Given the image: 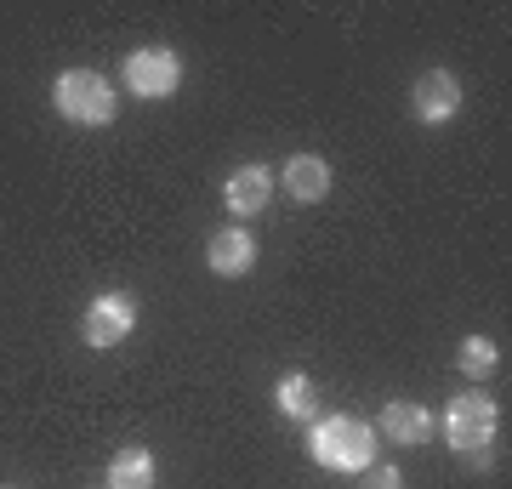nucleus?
<instances>
[{
	"instance_id": "1",
	"label": "nucleus",
	"mask_w": 512,
	"mask_h": 489,
	"mask_svg": "<svg viewBox=\"0 0 512 489\" xmlns=\"http://www.w3.org/2000/svg\"><path fill=\"white\" fill-rule=\"evenodd\" d=\"M308 455L325 472H370L376 467V427L359 416H319L308 433Z\"/></svg>"
},
{
	"instance_id": "2",
	"label": "nucleus",
	"mask_w": 512,
	"mask_h": 489,
	"mask_svg": "<svg viewBox=\"0 0 512 489\" xmlns=\"http://www.w3.org/2000/svg\"><path fill=\"white\" fill-rule=\"evenodd\" d=\"M52 109L69 120V126H109L114 114H120V91H114V80H103L97 69H63L52 86Z\"/></svg>"
},
{
	"instance_id": "3",
	"label": "nucleus",
	"mask_w": 512,
	"mask_h": 489,
	"mask_svg": "<svg viewBox=\"0 0 512 489\" xmlns=\"http://www.w3.org/2000/svg\"><path fill=\"white\" fill-rule=\"evenodd\" d=\"M131 330H137V302H131L126 290H103V296H92L86 313H80V342L92 347V353L120 347Z\"/></svg>"
},
{
	"instance_id": "4",
	"label": "nucleus",
	"mask_w": 512,
	"mask_h": 489,
	"mask_svg": "<svg viewBox=\"0 0 512 489\" xmlns=\"http://www.w3.org/2000/svg\"><path fill=\"white\" fill-rule=\"evenodd\" d=\"M120 80H126L137 97L160 103V97H171V91L183 86V57L171 52V46H137V52H126V63H120Z\"/></svg>"
},
{
	"instance_id": "5",
	"label": "nucleus",
	"mask_w": 512,
	"mask_h": 489,
	"mask_svg": "<svg viewBox=\"0 0 512 489\" xmlns=\"http://www.w3.org/2000/svg\"><path fill=\"white\" fill-rule=\"evenodd\" d=\"M495 427H501V410H495L484 393H461V399H450V410H444V438L467 455L484 450L495 438Z\"/></svg>"
},
{
	"instance_id": "6",
	"label": "nucleus",
	"mask_w": 512,
	"mask_h": 489,
	"mask_svg": "<svg viewBox=\"0 0 512 489\" xmlns=\"http://www.w3.org/2000/svg\"><path fill=\"white\" fill-rule=\"evenodd\" d=\"M410 114H416L421 126H444V120H456L461 114V80L450 69H427L410 91Z\"/></svg>"
},
{
	"instance_id": "7",
	"label": "nucleus",
	"mask_w": 512,
	"mask_h": 489,
	"mask_svg": "<svg viewBox=\"0 0 512 489\" xmlns=\"http://www.w3.org/2000/svg\"><path fill=\"white\" fill-rule=\"evenodd\" d=\"M222 205H228V217H262L274 205V171L268 165H239V171H228Z\"/></svg>"
},
{
	"instance_id": "8",
	"label": "nucleus",
	"mask_w": 512,
	"mask_h": 489,
	"mask_svg": "<svg viewBox=\"0 0 512 489\" xmlns=\"http://www.w3.org/2000/svg\"><path fill=\"white\" fill-rule=\"evenodd\" d=\"M205 268L217 273V279H245L256 268V239L251 228H217L211 245H205Z\"/></svg>"
},
{
	"instance_id": "9",
	"label": "nucleus",
	"mask_w": 512,
	"mask_h": 489,
	"mask_svg": "<svg viewBox=\"0 0 512 489\" xmlns=\"http://www.w3.org/2000/svg\"><path fill=\"white\" fill-rule=\"evenodd\" d=\"M279 182H285V194L296 205H319L330 194V165L319 154H291V160L279 165Z\"/></svg>"
},
{
	"instance_id": "10",
	"label": "nucleus",
	"mask_w": 512,
	"mask_h": 489,
	"mask_svg": "<svg viewBox=\"0 0 512 489\" xmlns=\"http://www.w3.org/2000/svg\"><path fill=\"white\" fill-rule=\"evenodd\" d=\"M376 433H382L387 444L416 450V444H427V433H433V416H427L421 404H410V399H393L382 416H376Z\"/></svg>"
},
{
	"instance_id": "11",
	"label": "nucleus",
	"mask_w": 512,
	"mask_h": 489,
	"mask_svg": "<svg viewBox=\"0 0 512 489\" xmlns=\"http://www.w3.org/2000/svg\"><path fill=\"white\" fill-rule=\"evenodd\" d=\"M274 404H279V416H291V421H319V381H313L308 370L279 376L274 381Z\"/></svg>"
},
{
	"instance_id": "12",
	"label": "nucleus",
	"mask_w": 512,
	"mask_h": 489,
	"mask_svg": "<svg viewBox=\"0 0 512 489\" xmlns=\"http://www.w3.org/2000/svg\"><path fill=\"white\" fill-rule=\"evenodd\" d=\"M160 467H154V455L143 444H126V450H114L109 461V489H154Z\"/></svg>"
},
{
	"instance_id": "13",
	"label": "nucleus",
	"mask_w": 512,
	"mask_h": 489,
	"mask_svg": "<svg viewBox=\"0 0 512 489\" xmlns=\"http://www.w3.org/2000/svg\"><path fill=\"white\" fill-rule=\"evenodd\" d=\"M456 364L473 381H484V376H495V370H501V347H495L490 336H467V342L456 347Z\"/></svg>"
},
{
	"instance_id": "14",
	"label": "nucleus",
	"mask_w": 512,
	"mask_h": 489,
	"mask_svg": "<svg viewBox=\"0 0 512 489\" xmlns=\"http://www.w3.org/2000/svg\"><path fill=\"white\" fill-rule=\"evenodd\" d=\"M359 478H365V489H404L399 467H370V472H359Z\"/></svg>"
}]
</instances>
